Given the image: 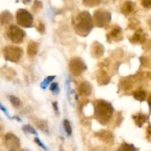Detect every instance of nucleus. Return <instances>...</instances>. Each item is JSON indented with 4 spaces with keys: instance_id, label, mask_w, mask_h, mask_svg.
Returning a JSON list of instances; mask_svg holds the SVG:
<instances>
[{
    "instance_id": "nucleus-30",
    "label": "nucleus",
    "mask_w": 151,
    "mask_h": 151,
    "mask_svg": "<svg viewBox=\"0 0 151 151\" xmlns=\"http://www.w3.org/2000/svg\"><path fill=\"white\" fill-rule=\"evenodd\" d=\"M50 90L53 92L57 93L58 91V83H52L51 86H50Z\"/></svg>"
},
{
    "instance_id": "nucleus-10",
    "label": "nucleus",
    "mask_w": 151,
    "mask_h": 151,
    "mask_svg": "<svg viewBox=\"0 0 151 151\" xmlns=\"http://www.w3.org/2000/svg\"><path fill=\"white\" fill-rule=\"evenodd\" d=\"M91 53L92 57L95 58H100V57H102L104 54V47H103V44L97 41L93 43L91 48Z\"/></svg>"
},
{
    "instance_id": "nucleus-37",
    "label": "nucleus",
    "mask_w": 151,
    "mask_h": 151,
    "mask_svg": "<svg viewBox=\"0 0 151 151\" xmlns=\"http://www.w3.org/2000/svg\"><path fill=\"white\" fill-rule=\"evenodd\" d=\"M29 1H30V0H23V2H24V3H28V2H29Z\"/></svg>"
},
{
    "instance_id": "nucleus-22",
    "label": "nucleus",
    "mask_w": 151,
    "mask_h": 151,
    "mask_svg": "<svg viewBox=\"0 0 151 151\" xmlns=\"http://www.w3.org/2000/svg\"><path fill=\"white\" fill-rule=\"evenodd\" d=\"M9 100H10L11 104L14 106L15 108H19L20 107L22 103H21V100H19V97H16L14 95H10L9 96Z\"/></svg>"
},
{
    "instance_id": "nucleus-20",
    "label": "nucleus",
    "mask_w": 151,
    "mask_h": 151,
    "mask_svg": "<svg viewBox=\"0 0 151 151\" xmlns=\"http://www.w3.org/2000/svg\"><path fill=\"white\" fill-rule=\"evenodd\" d=\"M117 151H139L137 148H136L133 145L123 143L120 145V147L118 148Z\"/></svg>"
},
{
    "instance_id": "nucleus-39",
    "label": "nucleus",
    "mask_w": 151,
    "mask_h": 151,
    "mask_svg": "<svg viewBox=\"0 0 151 151\" xmlns=\"http://www.w3.org/2000/svg\"><path fill=\"white\" fill-rule=\"evenodd\" d=\"M94 151H103V150H94Z\"/></svg>"
},
{
    "instance_id": "nucleus-36",
    "label": "nucleus",
    "mask_w": 151,
    "mask_h": 151,
    "mask_svg": "<svg viewBox=\"0 0 151 151\" xmlns=\"http://www.w3.org/2000/svg\"><path fill=\"white\" fill-rule=\"evenodd\" d=\"M147 76L149 78H150V79L151 80V72H148V73L147 74Z\"/></svg>"
},
{
    "instance_id": "nucleus-11",
    "label": "nucleus",
    "mask_w": 151,
    "mask_h": 151,
    "mask_svg": "<svg viewBox=\"0 0 151 151\" xmlns=\"http://www.w3.org/2000/svg\"><path fill=\"white\" fill-rule=\"evenodd\" d=\"M78 93L81 94V96H84V97H88L91 94L92 91V87H91V84L87 81H83L79 85L78 88Z\"/></svg>"
},
{
    "instance_id": "nucleus-18",
    "label": "nucleus",
    "mask_w": 151,
    "mask_h": 151,
    "mask_svg": "<svg viewBox=\"0 0 151 151\" xmlns=\"http://www.w3.org/2000/svg\"><path fill=\"white\" fill-rule=\"evenodd\" d=\"M13 20V16L9 11L6 10L4 11L1 15V25H4L5 24H9Z\"/></svg>"
},
{
    "instance_id": "nucleus-7",
    "label": "nucleus",
    "mask_w": 151,
    "mask_h": 151,
    "mask_svg": "<svg viewBox=\"0 0 151 151\" xmlns=\"http://www.w3.org/2000/svg\"><path fill=\"white\" fill-rule=\"evenodd\" d=\"M86 69L84 62L79 58H75L69 62V70L74 76H79Z\"/></svg>"
},
{
    "instance_id": "nucleus-25",
    "label": "nucleus",
    "mask_w": 151,
    "mask_h": 151,
    "mask_svg": "<svg viewBox=\"0 0 151 151\" xmlns=\"http://www.w3.org/2000/svg\"><path fill=\"white\" fill-rule=\"evenodd\" d=\"M55 76H49V77H47V78H46V79H44V81H43L42 83H41V88H47V86L49 85V83H50V82H52V81L53 80L55 79Z\"/></svg>"
},
{
    "instance_id": "nucleus-29",
    "label": "nucleus",
    "mask_w": 151,
    "mask_h": 151,
    "mask_svg": "<svg viewBox=\"0 0 151 151\" xmlns=\"http://www.w3.org/2000/svg\"><path fill=\"white\" fill-rule=\"evenodd\" d=\"M34 141H35V142L36 143V144L38 145H39L40 147H42V148L44 149V150H48V149L47 148V147H46V146L44 145V144H43L42 142H41V140H40L38 138H37V137H36V138H35V139H34Z\"/></svg>"
},
{
    "instance_id": "nucleus-3",
    "label": "nucleus",
    "mask_w": 151,
    "mask_h": 151,
    "mask_svg": "<svg viewBox=\"0 0 151 151\" xmlns=\"http://www.w3.org/2000/svg\"><path fill=\"white\" fill-rule=\"evenodd\" d=\"M3 55L7 60L17 63L23 55V50L19 47L7 46L3 49Z\"/></svg>"
},
{
    "instance_id": "nucleus-31",
    "label": "nucleus",
    "mask_w": 151,
    "mask_h": 151,
    "mask_svg": "<svg viewBox=\"0 0 151 151\" xmlns=\"http://www.w3.org/2000/svg\"><path fill=\"white\" fill-rule=\"evenodd\" d=\"M37 30H38L40 33H43V32H44V30H45V27L43 24V23L40 22V23L38 24V27H37Z\"/></svg>"
},
{
    "instance_id": "nucleus-9",
    "label": "nucleus",
    "mask_w": 151,
    "mask_h": 151,
    "mask_svg": "<svg viewBox=\"0 0 151 151\" xmlns=\"http://www.w3.org/2000/svg\"><path fill=\"white\" fill-rule=\"evenodd\" d=\"M107 38L109 41H121L123 38L121 28L118 26H114L113 28L111 29V31L107 35Z\"/></svg>"
},
{
    "instance_id": "nucleus-6",
    "label": "nucleus",
    "mask_w": 151,
    "mask_h": 151,
    "mask_svg": "<svg viewBox=\"0 0 151 151\" xmlns=\"http://www.w3.org/2000/svg\"><path fill=\"white\" fill-rule=\"evenodd\" d=\"M7 35L10 41L16 44H19L23 41L25 37V32L23 29L15 25H12L7 29Z\"/></svg>"
},
{
    "instance_id": "nucleus-35",
    "label": "nucleus",
    "mask_w": 151,
    "mask_h": 151,
    "mask_svg": "<svg viewBox=\"0 0 151 151\" xmlns=\"http://www.w3.org/2000/svg\"><path fill=\"white\" fill-rule=\"evenodd\" d=\"M147 103H148L149 107H150V109H151V95L149 96L148 99H147Z\"/></svg>"
},
{
    "instance_id": "nucleus-28",
    "label": "nucleus",
    "mask_w": 151,
    "mask_h": 151,
    "mask_svg": "<svg viewBox=\"0 0 151 151\" xmlns=\"http://www.w3.org/2000/svg\"><path fill=\"white\" fill-rule=\"evenodd\" d=\"M142 4L145 8H150L151 0H142Z\"/></svg>"
},
{
    "instance_id": "nucleus-32",
    "label": "nucleus",
    "mask_w": 151,
    "mask_h": 151,
    "mask_svg": "<svg viewBox=\"0 0 151 151\" xmlns=\"http://www.w3.org/2000/svg\"><path fill=\"white\" fill-rule=\"evenodd\" d=\"M147 138L151 141V126L149 125L147 128Z\"/></svg>"
},
{
    "instance_id": "nucleus-24",
    "label": "nucleus",
    "mask_w": 151,
    "mask_h": 151,
    "mask_svg": "<svg viewBox=\"0 0 151 151\" xmlns=\"http://www.w3.org/2000/svg\"><path fill=\"white\" fill-rule=\"evenodd\" d=\"M63 127H64L65 131H66V133L67 134V135L69 136V137L72 135V126H71L70 125V122H69L67 119H65V120L63 121Z\"/></svg>"
},
{
    "instance_id": "nucleus-15",
    "label": "nucleus",
    "mask_w": 151,
    "mask_h": 151,
    "mask_svg": "<svg viewBox=\"0 0 151 151\" xmlns=\"http://www.w3.org/2000/svg\"><path fill=\"white\" fill-rule=\"evenodd\" d=\"M134 9H135V4H134V3L133 1L128 0V1H125L123 3V4L122 6V8H121V10H122V13L123 14L128 16V15L131 14V13L134 12Z\"/></svg>"
},
{
    "instance_id": "nucleus-5",
    "label": "nucleus",
    "mask_w": 151,
    "mask_h": 151,
    "mask_svg": "<svg viewBox=\"0 0 151 151\" xmlns=\"http://www.w3.org/2000/svg\"><path fill=\"white\" fill-rule=\"evenodd\" d=\"M111 19V13L106 10H97L94 13V23L98 27H103L109 24Z\"/></svg>"
},
{
    "instance_id": "nucleus-26",
    "label": "nucleus",
    "mask_w": 151,
    "mask_h": 151,
    "mask_svg": "<svg viewBox=\"0 0 151 151\" xmlns=\"http://www.w3.org/2000/svg\"><path fill=\"white\" fill-rule=\"evenodd\" d=\"M23 131H26L27 133H29L31 134H33V135H37V132L33 128H32L31 125H26L23 127Z\"/></svg>"
},
{
    "instance_id": "nucleus-19",
    "label": "nucleus",
    "mask_w": 151,
    "mask_h": 151,
    "mask_svg": "<svg viewBox=\"0 0 151 151\" xmlns=\"http://www.w3.org/2000/svg\"><path fill=\"white\" fill-rule=\"evenodd\" d=\"M134 97L136 100H139V101H144L146 98V92L143 90H137V91H134L133 93Z\"/></svg>"
},
{
    "instance_id": "nucleus-4",
    "label": "nucleus",
    "mask_w": 151,
    "mask_h": 151,
    "mask_svg": "<svg viewBox=\"0 0 151 151\" xmlns=\"http://www.w3.org/2000/svg\"><path fill=\"white\" fill-rule=\"evenodd\" d=\"M17 23L22 27L29 28L33 24V17L29 12L24 9H19L16 12Z\"/></svg>"
},
{
    "instance_id": "nucleus-27",
    "label": "nucleus",
    "mask_w": 151,
    "mask_h": 151,
    "mask_svg": "<svg viewBox=\"0 0 151 151\" xmlns=\"http://www.w3.org/2000/svg\"><path fill=\"white\" fill-rule=\"evenodd\" d=\"M122 85L124 89L128 90L132 88L133 83H132V81H124L122 82Z\"/></svg>"
},
{
    "instance_id": "nucleus-38",
    "label": "nucleus",
    "mask_w": 151,
    "mask_h": 151,
    "mask_svg": "<svg viewBox=\"0 0 151 151\" xmlns=\"http://www.w3.org/2000/svg\"><path fill=\"white\" fill-rule=\"evenodd\" d=\"M20 151H28V150H25V149H24V150H20Z\"/></svg>"
},
{
    "instance_id": "nucleus-40",
    "label": "nucleus",
    "mask_w": 151,
    "mask_h": 151,
    "mask_svg": "<svg viewBox=\"0 0 151 151\" xmlns=\"http://www.w3.org/2000/svg\"><path fill=\"white\" fill-rule=\"evenodd\" d=\"M60 151H64V150H62V149H60Z\"/></svg>"
},
{
    "instance_id": "nucleus-13",
    "label": "nucleus",
    "mask_w": 151,
    "mask_h": 151,
    "mask_svg": "<svg viewBox=\"0 0 151 151\" xmlns=\"http://www.w3.org/2000/svg\"><path fill=\"white\" fill-rule=\"evenodd\" d=\"M97 81L99 85H106L110 81V77L106 71L103 70V69H100L97 75Z\"/></svg>"
},
{
    "instance_id": "nucleus-2",
    "label": "nucleus",
    "mask_w": 151,
    "mask_h": 151,
    "mask_svg": "<svg viewBox=\"0 0 151 151\" xmlns=\"http://www.w3.org/2000/svg\"><path fill=\"white\" fill-rule=\"evenodd\" d=\"M75 31L81 36H86L93 28V21L88 12L83 11L80 13L74 21Z\"/></svg>"
},
{
    "instance_id": "nucleus-14",
    "label": "nucleus",
    "mask_w": 151,
    "mask_h": 151,
    "mask_svg": "<svg viewBox=\"0 0 151 151\" xmlns=\"http://www.w3.org/2000/svg\"><path fill=\"white\" fill-rule=\"evenodd\" d=\"M96 136L106 143L113 142V134L109 131H100L96 134Z\"/></svg>"
},
{
    "instance_id": "nucleus-16",
    "label": "nucleus",
    "mask_w": 151,
    "mask_h": 151,
    "mask_svg": "<svg viewBox=\"0 0 151 151\" xmlns=\"http://www.w3.org/2000/svg\"><path fill=\"white\" fill-rule=\"evenodd\" d=\"M38 51V44L35 41H30L27 46V54L30 57H34Z\"/></svg>"
},
{
    "instance_id": "nucleus-17",
    "label": "nucleus",
    "mask_w": 151,
    "mask_h": 151,
    "mask_svg": "<svg viewBox=\"0 0 151 151\" xmlns=\"http://www.w3.org/2000/svg\"><path fill=\"white\" fill-rule=\"evenodd\" d=\"M133 119H134V122H135L136 125L140 128V127L142 126V125H144L145 122L147 121V116L142 113H138L136 115H134V116H133Z\"/></svg>"
},
{
    "instance_id": "nucleus-8",
    "label": "nucleus",
    "mask_w": 151,
    "mask_h": 151,
    "mask_svg": "<svg viewBox=\"0 0 151 151\" xmlns=\"http://www.w3.org/2000/svg\"><path fill=\"white\" fill-rule=\"evenodd\" d=\"M4 142L8 151H17L20 147L19 138L11 133H8L4 136Z\"/></svg>"
},
{
    "instance_id": "nucleus-21",
    "label": "nucleus",
    "mask_w": 151,
    "mask_h": 151,
    "mask_svg": "<svg viewBox=\"0 0 151 151\" xmlns=\"http://www.w3.org/2000/svg\"><path fill=\"white\" fill-rule=\"evenodd\" d=\"M37 127L39 128L41 131H42L44 133H48L49 129H48V125H47V123L46 121L44 120H38L35 122Z\"/></svg>"
},
{
    "instance_id": "nucleus-33",
    "label": "nucleus",
    "mask_w": 151,
    "mask_h": 151,
    "mask_svg": "<svg viewBox=\"0 0 151 151\" xmlns=\"http://www.w3.org/2000/svg\"><path fill=\"white\" fill-rule=\"evenodd\" d=\"M52 106H53V109H54L55 111L57 114H58V103L57 102H54L52 103Z\"/></svg>"
},
{
    "instance_id": "nucleus-1",
    "label": "nucleus",
    "mask_w": 151,
    "mask_h": 151,
    "mask_svg": "<svg viewBox=\"0 0 151 151\" xmlns=\"http://www.w3.org/2000/svg\"><path fill=\"white\" fill-rule=\"evenodd\" d=\"M94 116L102 125H106L110 121L113 115L114 109L111 105L104 100H97L94 103Z\"/></svg>"
},
{
    "instance_id": "nucleus-23",
    "label": "nucleus",
    "mask_w": 151,
    "mask_h": 151,
    "mask_svg": "<svg viewBox=\"0 0 151 151\" xmlns=\"http://www.w3.org/2000/svg\"><path fill=\"white\" fill-rule=\"evenodd\" d=\"M102 0H83V3L86 7H94L101 3Z\"/></svg>"
},
{
    "instance_id": "nucleus-41",
    "label": "nucleus",
    "mask_w": 151,
    "mask_h": 151,
    "mask_svg": "<svg viewBox=\"0 0 151 151\" xmlns=\"http://www.w3.org/2000/svg\"><path fill=\"white\" fill-rule=\"evenodd\" d=\"M150 26H151V20H150Z\"/></svg>"
},
{
    "instance_id": "nucleus-12",
    "label": "nucleus",
    "mask_w": 151,
    "mask_h": 151,
    "mask_svg": "<svg viewBox=\"0 0 151 151\" xmlns=\"http://www.w3.org/2000/svg\"><path fill=\"white\" fill-rule=\"evenodd\" d=\"M130 40L134 44H143L146 40V35L142 29H138Z\"/></svg>"
},
{
    "instance_id": "nucleus-34",
    "label": "nucleus",
    "mask_w": 151,
    "mask_h": 151,
    "mask_svg": "<svg viewBox=\"0 0 151 151\" xmlns=\"http://www.w3.org/2000/svg\"><path fill=\"white\" fill-rule=\"evenodd\" d=\"M1 110L3 111L4 112V113L6 114L7 115V116H8V117H10V115H9V114L7 113V109H4V106H2V104H1Z\"/></svg>"
}]
</instances>
